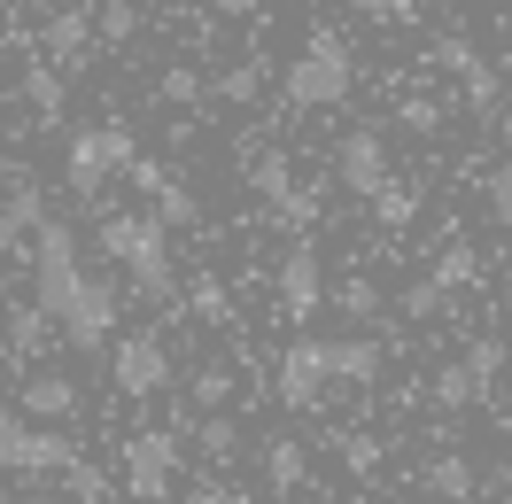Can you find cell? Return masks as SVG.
Instances as JSON below:
<instances>
[{
  "label": "cell",
  "mask_w": 512,
  "mask_h": 504,
  "mask_svg": "<svg viewBox=\"0 0 512 504\" xmlns=\"http://www.w3.org/2000/svg\"><path fill=\"white\" fill-rule=\"evenodd\" d=\"M16 404L32 411V419H70V411H78V380L70 373H32L16 388Z\"/></svg>",
  "instance_id": "5bb4252c"
},
{
  "label": "cell",
  "mask_w": 512,
  "mask_h": 504,
  "mask_svg": "<svg viewBox=\"0 0 512 504\" xmlns=\"http://www.w3.org/2000/svg\"><path fill=\"white\" fill-rule=\"evenodd\" d=\"M256 78H264V70H256V63L225 70V78H218V101H256Z\"/></svg>",
  "instance_id": "1f68e13d"
},
{
  "label": "cell",
  "mask_w": 512,
  "mask_h": 504,
  "mask_svg": "<svg viewBox=\"0 0 512 504\" xmlns=\"http://www.w3.org/2000/svg\"><path fill=\"white\" fill-rule=\"evenodd\" d=\"M326 357H334V388H342V380H350V388H365V380L381 373L388 349H381V342H365V334H350V342H326Z\"/></svg>",
  "instance_id": "9a60e30c"
},
{
  "label": "cell",
  "mask_w": 512,
  "mask_h": 504,
  "mask_svg": "<svg viewBox=\"0 0 512 504\" xmlns=\"http://www.w3.org/2000/svg\"><path fill=\"white\" fill-rule=\"evenodd\" d=\"M249 179H256V194H272V202H280V194H288V163H280V156H256Z\"/></svg>",
  "instance_id": "d6a6232c"
},
{
  "label": "cell",
  "mask_w": 512,
  "mask_h": 504,
  "mask_svg": "<svg viewBox=\"0 0 512 504\" xmlns=\"http://www.w3.org/2000/svg\"><path fill=\"white\" fill-rule=\"evenodd\" d=\"M140 32V16H132L125 0H117V8H101V39H132Z\"/></svg>",
  "instance_id": "8d00e7d4"
},
{
  "label": "cell",
  "mask_w": 512,
  "mask_h": 504,
  "mask_svg": "<svg viewBox=\"0 0 512 504\" xmlns=\"http://www.w3.org/2000/svg\"><path fill=\"white\" fill-rule=\"evenodd\" d=\"M505 132H512V117H505Z\"/></svg>",
  "instance_id": "60d3db41"
},
{
  "label": "cell",
  "mask_w": 512,
  "mask_h": 504,
  "mask_svg": "<svg viewBox=\"0 0 512 504\" xmlns=\"http://www.w3.org/2000/svg\"><path fill=\"white\" fill-rule=\"evenodd\" d=\"M194 311H202V318H225V295H218V280H202V287H194Z\"/></svg>",
  "instance_id": "f35d334b"
},
{
  "label": "cell",
  "mask_w": 512,
  "mask_h": 504,
  "mask_svg": "<svg viewBox=\"0 0 512 504\" xmlns=\"http://www.w3.org/2000/svg\"><path fill=\"white\" fill-rule=\"evenodd\" d=\"M132 132L125 125H86V132H70V156H63V179H70V194L78 202H101L109 194V179L117 171H132Z\"/></svg>",
  "instance_id": "3957f363"
},
{
  "label": "cell",
  "mask_w": 512,
  "mask_h": 504,
  "mask_svg": "<svg viewBox=\"0 0 512 504\" xmlns=\"http://www.w3.org/2000/svg\"><path fill=\"white\" fill-rule=\"evenodd\" d=\"M39 326H47L39 303H16V311H8V334H16V342H39Z\"/></svg>",
  "instance_id": "e575fe53"
},
{
  "label": "cell",
  "mask_w": 512,
  "mask_h": 504,
  "mask_svg": "<svg viewBox=\"0 0 512 504\" xmlns=\"http://www.w3.org/2000/svg\"><path fill=\"white\" fill-rule=\"evenodd\" d=\"M24 101H32V109L47 117V125H55V117H63V78H55V70H32V86H24Z\"/></svg>",
  "instance_id": "7402d4cb"
},
{
  "label": "cell",
  "mask_w": 512,
  "mask_h": 504,
  "mask_svg": "<svg viewBox=\"0 0 512 504\" xmlns=\"http://www.w3.org/2000/svg\"><path fill=\"white\" fill-rule=\"evenodd\" d=\"M334 303H342V318H373V311H381V287H373V280H342V287H334Z\"/></svg>",
  "instance_id": "603a6c76"
},
{
  "label": "cell",
  "mask_w": 512,
  "mask_h": 504,
  "mask_svg": "<svg viewBox=\"0 0 512 504\" xmlns=\"http://www.w3.org/2000/svg\"><path fill=\"white\" fill-rule=\"evenodd\" d=\"M342 458H350V473H373V466H381V442H373V435H350V442H342Z\"/></svg>",
  "instance_id": "d590c367"
},
{
  "label": "cell",
  "mask_w": 512,
  "mask_h": 504,
  "mask_svg": "<svg viewBox=\"0 0 512 504\" xmlns=\"http://www.w3.org/2000/svg\"><path fill=\"white\" fill-rule=\"evenodd\" d=\"M94 241H101V256H117L132 272L140 295H171V225L156 210H109Z\"/></svg>",
  "instance_id": "6da1fadb"
},
{
  "label": "cell",
  "mask_w": 512,
  "mask_h": 504,
  "mask_svg": "<svg viewBox=\"0 0 512 504\" xmlns=\"http://www.w3.org/2000/svg\"><path fill=\"white\" fill-rule=\"evenodd\" d=\"M109 380H117V396H163L171 388V349L156 334H125L109 349Z\"/></svg>",
  "instance_id": "8992f818"
},
{
  "label": "cell",
  "mask_w": 512,
  "mask_h": 504,
  "mask_svg": "<svg viewBox=\"0 0 512 504\" xmlns=\"http://www.w3.org/2000/svg\"><path fill=\"white\" fill-rule=\"evenodd\" d=\"M419 481H427V497H443V504H466V497H474V466H466L458 450L427 458V473H419Z\"/></svg>",
  "instance_id": "2e32d148"
},
{
  "label": "cell",
  "mask_w": 512,
  "mask_h": 504,
  "mask_svg": "<svg viewBox=\"0 0 512 504\" xmlns=\"http://www.w3.org/2000/svg\"><path fill=\"white\" fill-rule=\"evenodd\" d=\"M272 210H280V218H288L295 233H311V225H319V194H303V187H288V194H280V202H272Z\"/></svg>",
  "instance_id": "d4e9b609"
},
{
  "label": "cell",
  "mask_w": 512,
  "mask_h": 504,
  "mask_svg": "<svg viewBox=\"0 0 512 504\" xmlns=\"http://www.w3.org/2000/svg\"><path fill=\"white\" fill-rule=\"evenodd\" d=\"M202 450H210V458H233V450H241V427H233V419H202Z\"/></svg>",
  "instance_id": "f1b7e54d"
},
{
  "label": "cell",
  "mask_w": 512,
  "mask_h": 504,
  "mask_svg": "<svg viewBox=\"0 0 512 504\" xmlns=\"http://www.w3.org/2000/svg\"><path fill=\"white\" fill-rule=\"evenodd\" d=\"M187 504H256V497H249V489H225V481H202Z\"/></svg>",
  "instance_id": "74e56055"
},
{
  "label": "cell",
  "mask_w": 512,
  "mask_h": 504,
  "mask_svg": "<svg viewBox=\"0 0 512 504\" xmlns=\"http://www.w3.org/2000/svg\"><path fill=\"white\" fill-rule=\"evenodd\" d=\"M171 481H179V442L171 435H132L125 442V489L140 504H163Z\"/></svg>",
  "instance_id": "9c48e42d"
},
{
  "label": "cell",
  "mask_w": 512,
  "mask_h": 504,
  "mask_svg": "<svg viewBox=\"0 0 512 504\" xmlns=\"http://www.w3.org/2000/svg\"><path fill=\"white\" fill-rule=\"evenodd\" d=\"M319 295H326V280H319V256H311V241H295L288 256H280V311L303 326V318L319 311Z\"/></svg>",
  "instance_id": "8fae6325"
},
{
  "label": "cell",
  "mask_w": 512,
  "mask_h": 504,
  "mask_svg": "<svg viewBox=\"0 0 512 504\" xmlns=\"http://www.w3.org/2000/svg\"><path fill=\"white\" fill-rule=\"evenodd\" d=\"M94 280V272H86V264H78V241H70L63 225H47L39 218V264H32V303L47 318H63L70 303H78V287Z\"/></svg>",
  "instance_id": "5b68a950"
},
{
  "label": "cell",
  "mask_w": 512,
  "mask_h": 504,
  "mask_svg": "<svg viewBox=\"0 0 512 504\" xmlns=\"http://www.w3.org/2000/svg\"><path fill=\"white\" fill-rule=\"evenodd\" d=\"M404 132H419V140H427V132H443V101L412 94V101H404Z\"/></svg>",
  "instance_id": "484cf974"
},
{
  "label": "cell",
  "mask_w": 512,
  "mask_h": 504,
  "mask_svg": "<svg viewBox=\"0 0 512 504\" xmlns=\"http://www.w3.org/2000/svg\"><path fill=\"white\" fill-rule=\"evenodd\" d=\"M357 16H373V24H412L419 16V0H350Z\"/></svg>",
  "instance_id": "4316f807"
},
{
  "label": "cell",
  "mask_w": 512,
  "mask_h": 504,
  "mask_svg": "<svg viewBox=\"0 0 512 504\" xmlns=\"http://www.w3.org/2000/svg\"><path fill=\"white\" fill-rule=\"evenodd\" d=\"M47 47H55V55H86V47H94V24H86V8H63V16L47 24Z\"/></svg>",
  "instance_id": "ffe728a7"
},
{
  "label": "cell",
  "mask_w": 512,
  "mask_h": 504,
  "mask_svg": "<svg viewBox=\"0 0 512 504\" xmlns=\"http://www.w3.org/2000/svg\"><path fill=\"white\" fill-rule=\"evenodd\" d=\"M78 466V442L32 427L24 404H0V473H70Z\"/></svg>",
  "instance_id": "277c9868"
},
{
  "label": "cell",
  "mask_w": 512,
  "mask_h": 504,
  "mask_svg": "<svg viewBox=\"0 0 512 504\" xmlns=\"http://www.w3.org/2000/svg\"><path fill=\"white\" fill-rule=\"evenodd\" d=\"M156 94H163V101H202V78L179 63V70H163V78H156Z\"/></svg>",
  "instance_id": "4dcf8cb0"
},
{
  "label": "cell",
  "mask_w": 512,
  "mask_h": 504,
  "mask_svg": "<svg viewBox=\"0 0 512 504\" xmlns=\"http://www.w3.org/2000/svg\"><path fill=\"white\" fill-rule=\"evenodd\" d=\"M435 55H443V70H458V86H466V109H481V117H489V109H497V70L481 63V47H466V39H443Z\"/></svg>",
  "instance_id": "4fadbf2b"
},
{
  "label": "cell",
  "mask_w": 512,
  "mask_h": 504,
  "mask_svg": "<svg viewBox=\"0 0 512 504\" xmlns=\"http://www.w3.org/2000/svg\"><path fill=\"white\" fill-rule=\"evenodd\" d=\"M24 233H39V194H8V210H0V256L16 249Z\"/></svg>",
  "instance_id": "d6986e66"
},
{
  "label": "cell",
  "mask_w": 512,
  "mask_h": 504,
  "mask_svg": "<svg viewBox=\"0 0 512 504\" xmlns=\"http://www.w3.org/2000/svg\"><path fill=\"white\" fill-rule=\"evenodd\" d=\"M443 295H450V287L435 280V272H427V280H412V287H404V318H435V311H443Z\"/></svg>",
  "instance_id": "cb8c5ba5"
},
{
  "label": "cell",
  "mask_w": 512,
  "mask_h": 504,
  "mask_svg": "<svg viewBox=\"0 0 512 504\" xmlns=\"http://www.w3.org/2000/svg\"><path fill=\"white\" fill-rule=\"evenodd\" d=\"M489 218H497V225H512V156L497 163V171H489Z\"/></svg>",
  "instance_id": "83f0119b"
},
{
  "label": "cell",
  "mask_w": 512,
  "mask_h": 504,
  "mask_svg": "<svg viewBox=\"0 0 512 504\" xmlns=\"http://www.w3.org/2000/svg\"><path fill=\"white\" fill-rule=\"evenodd\" d=\"M148 210H156L163 225H194V218H202V210H194V194L179 187V179H171V171H163L156 187H148Z\"/></svg>",
  "instance_id": "ac0fdd59"
},
{
  "label": "cell",
  "mask_w": 512,
  "mask_h": 504,
  "mask_svg": "<svg viewBox=\"0 0 512 504\" xmlns=\"http://www.w3.org/2000/svg\"><path fill=\"white\" fill-rule=\"evenodd\" d=\"M225 396H233V373H218V365H210V373H194V404H202V411H218Z\"/></svg>",
  "instance_id": "f546056e"
},
{
  "label": "cell",
  "mask_w": 512,
  "mask_h": 504,
  "mask_svg": "<svg viewBox=\"0 0 512 504\" xmlns=\"http://www.w3.org/2000/svg\"><path fill=\"white\" fill-rule=\"evenodd\" d=\"M350 86H357V55L342 47L334 24H319L311 47H303L288 63V78H280V94H288L295 109H334V101H350Z\"/></svg>",
  "instance_id": "7a4b0ae2"
},
{
  "label": "cell",
  "mask_w": 512,
  "mask_h": 504,
  "mask_svg": "<svg viewBox=\"0 0 512 504\" xmlns=\"http://www.w3.org/2000/svg\"><path fill=\"white\" fill-rule=\"evenodd\" d=\"M326 388H334L326 334H303V342H288V357H280V404H288V411H311Z\"/></svg>",
  "instance_id": "ba28073f"
},
{
  "label": "cell",
  "mask_w": 512,
  "mask_h": 504,
  "mask_svg": "<svg viewBox=\"0 0 512 504\" xmlns=\"http://www.w3.org/2000/svg\"><path fill=\"white\" fill-rule=\"evenodd\" d=\"M63 334L78 349H101L109 334H117V287H109V280H86V287H78V303L63 311Z\"/></svg>",
  "instance_id": "30bf717a"
},
{
  "label": "cell",
  "mask_w": 512,
  "mask_h": 504,
  "mask_svg": "<svg viewBox=\"0 0 512 504\" xmlns=\"http://www.w3.org/2000/svg\"><path fill=\"white\" fill-rule=\"evenodd\" d=\"M303 473H311V458H303V442H272V450H264V481H272V489H295Z\"/></svg>",
  "instance_id": "44dd1931"
},
{
  "label": "cell",
  "mask_w": 512,
  "mask_h": 504,
  "mask_svg": "<svg viewBox=\"0 0 512 504\" xmlns=\"http://www.w3.org/2000/svg\"><path fill=\"white\" fill-rule=\"evenodd\" d=\"M474 264H481L474 249H450L443 264H435V280H443V287H466V280H474Z\"/></svg>",
  "instance_id": "836d02e7"
},
{
  "label": "cell",
  "mask_w": 512,
  "mask_h": 504,
  "mask_svg": "<svg viewBox=\"0 0 512 504\" xmlns=\"http://www.w3.org/2000/svg\"><path fill=\"white\" fill-rule=\"evenodd\" d=\"M334 171H342V187H350V194H373L388 179V140H381V132H350V140L334 148Z\"/></svg>",
  "instance_id": "7c38bea8"
},
{
  "label": "cell",
  "mask_w": 512,
  "mask_h": 504,
  "mask_svg": "<svg viewBox=\"0 0 512 504\" xmlns=\"http://www.w3.org/2000/svg\"><path fill=\"white\" fill-rule=\"evenodd\" d=\"M218 16H256V0H210Z\"/></svg>",
  "instance_id": "ab89813d"
},
{
  "label": "cell",
  "mask_w": 512,
  "mask_h": 504,
  "mask_svg": "<svg viewBox=\"0 0 512 504\" xmlns=\"http://www.w3.org/2000/svg\"><path fill=\"white\" fill-rule=\"evenodd\" d=\"M497 373H505V342H489V334H481V342L466 349L458 365H443V373H435V404H443V411H466V404H481Z\"/></svg>",
  "instance_id": "52a82bcc"
},
{
  "label": "cell",
  "mask_w": 512,
  "mask_h": 504,
  "mask_svg": "<svg viewBox=\"0 0 512 504\" xmlns=\"http://www.w3.org/2000/svg\"><path fill=\"white\" fill-rule=\"evenodd\" d=\"M373 218H381L388 233L412 225L419 218V187H412V179H381V187H373Z\"/></svg>",
  "instance_id": "e0dca14e"
}]
</instances>
